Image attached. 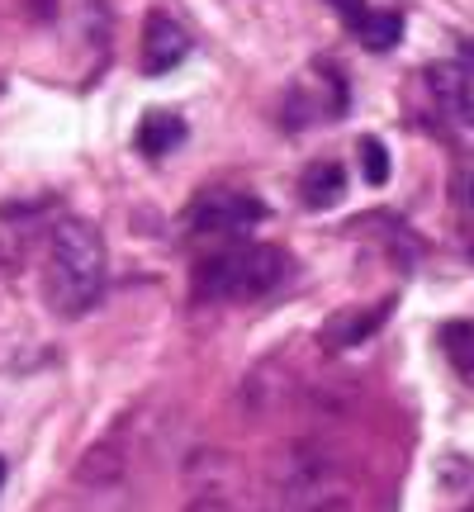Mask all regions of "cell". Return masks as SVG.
I'll use <instances>...</instances> for the list:
<instances>
[{
    "label": "cell",
    "mask_w": 474,
    "mask_h": 512,
    "mask_svg": "<svg viewBox=\"0 0 474 512\" xmlns=\"http://www.w3.org/2000/svg\"><path fill=\"white\" fill-rule=\"evenodd\" d=\"M0 484H5V460H0Z\"/></svg>",
    "instance_id": "ac0fdd59"
},
{
    "label": "cell",
    "mask_w": 474,
    "mask_h": 512,
    "mask_svg": "<svg viewBox=\"0 0 474 512\" xmlns=\"http://www.w3.org/2000/svg\"><path fill=\"white\" fill-rule=\"evenodd\" d=\"M470 209H474V176H470Z\"/></svg>",
    "instance_id": "e0dca14e"
},
{
    "label": "cell",
    "mask_w": 474,
    "mask_h": 512,
    "mask_svg": "<svg viewBox=\"0 0 474 512\" xmlns=\"http://www.w3.org/2000/svg\"><path fill=\"white\" fill-rule=\"evenodd\" d=\"M342 195H347V171L337 162H313L304 171V181H299V200L309 209H332Z\"/></svg>",
    "instance_id": "30bf717a"
},
{
    "label": "cell",
    "mask_w": 474,
    "mask_h": 512,
    "mask_svg": "<svg viewBox=\"0 0 474 512\" xmlns=\"http://www.w3.org/2000/svg\"><path fill=\"white\" fill-rule=\"evenodd\" d=\"M332 5L342 10V19L351 24V34H356V29L365 24V15H370V5H365V0H332Z\"/></svg>",
    "instance_id": "9a60e30c"
},
{
    "label": "cell",
    "mask_w": 474,
    "mask_h": 512,
    "mask_svg": "<svg viewBox=\"0 0 474 512\" xmlns=\"http://www.w3.org/2000/svg\"><path fill=\"white\" fill-rule=\"evenodd\" d=\"M266 219V204L256 195H242V190H204L195 195L190 214H185V228L190 233H247Z\"/></svg>",
    "instance_id": "277c9868"
},
{
    "label": "cell",
    "mask_w": 474,
    "mask_h": 512,
    "mask_svg": "<svg viewBox=\"0 0 474 512\" xmlns=\"http://www.w3.org/2000/svg\"><path fill=\"white\" fill-rule=\"evenodd\" d=\"M124 465H128V427L124 422H114L110 432L81 456V465H76V484H81V489H110V484L124 479Z\"/></svg>",
    "instance_id": "ba28073f"
},
{
    "label": "cell",
    "mask_w": 474,
    "mask_h": 512,
    "mask_svg": "<svg viewBox=\"0 0 474 512\" xmlns=\"http://www.w3.org/2000/svg\"><path fill=\"white\" fill-rule=\"evenodd\" d=\"M185 143V119L171 110H152L143 114V124H138V152L143 157H166V152H176Z\"/></svg>",
    "instance_id": "9c48e42d"
},
{
    "label": "cell",
    "mask_w": 474,
    "mask_h": 512,
    "mask_svg": "<svg viewBox=\"0 0 474 512\" xmlns=\"http://www.w3.org/2000/svg\"><path fill=\"white\" fill-rule=\"evenodd\" d=\"M185 53H190V34L166 10H152L143 19V72L147 76L176 72Z\"/></svg>",
    "instance_id": "52a82bcc"
},
{
    "label": "cell",
    "mask_w": 474,
    "mask_h": 512,
    "mask_svg": "<svg viewBox=\"0 0 474 512\" xmlns=\"http://www.w3.org/2000/svg\"><path fill=\"white\" fill-rule=\"evenodd\" d=\"M356 38H361L370 53H389V48L403 38V15H394V10H370L365 24L356 29Z\"/></svg>",
    "instance_id": "4fadbf2b"
},
{
    "label": "cell",
    "mask_w": 474,
    "mask_h": 512,
    "mask_svg": "<svg viewBox=\"0 0 474 512\" xmlns=\"http://www.w3.org/2000/svg\"><path fill=\"white\" fill-rule=\"evenodd\" d=\"M384 313H389V304H375V309H365V313H337L328 323V332H323V347L347 351V347H356V342H365L370 332L380 328Z\"/></svg>",
    "instance_id": "8fae6325"
},
{
    "label": "cell",
    "mask_w": 474,
    "mask_h": 512,
    "mask_svg": "<svg viewBox=\"0 0 474 512\" xmlns=\"http://www.w3.org/2000/svg\"><path fill=\"white\" fill-rule=\"evenodd\" d=\"M294 261L285 247L271 242H233L209 252L195 266V299L204 304H252L266 299L271 290H280L290 280Z\"/></svg>",
    "instance_id": "7a4b0ae2"
},
{
    "label": "cell",
    "mask_w": 474,
    "mask_h": 512,
    "mask_svg": "<svg viewBox=\"0 0 474 512\" xmlns=\"http://www.w3.org/2000/svg\"><path fill=\"white\" fill-rule=\"evenodd\" d=\"M43 294L62 318L86 313L105 294V238L86 219H57L48 238V275Z\"/></svg>",
    "instance_id": "6da1fadb"
},
{
    "label": "cell",
    "mask_w": 474,
    "mask_h": 512,
    "mask_svg": "<svg viewBox=\"0 0 474 512\" xmlns=\"http://www.w3.org/2000/svg\"><path fill=\"white\" fill-rule=\"evenodd\" d=\"M427 86L441 114L460 128H474V67L470 62H432L427 67Z\"/></svg>",
    "instance_id": "8992f818"
},
{
    "label": "cell",
    "mask_w": 474,
    "mask_h": 512,
    "mask_svg": "<svg viewBox=\"0 0 474 512\" xmlns=\"http://www.w3.org/2000/svg\"><path fill=\"white\" fill-rule=\"evenodd\" d=\"M280 498H285V512H351L356 508V484L332 460L309 456L290 465V475L280 479Z\"/></svg>",
    "instance_id": "3957f363"
},
{
    "label": "cell",
    "mask_w": 474,
    "mask_h": 512,
    "mask_svg": "<svg viewBox=\"0 0 474 512\" xmlns=\"http://www.w3.org/2000/svg\"><path fill=\"white\" fill-rule=\"evenodd\" d=\"M441 351H446L451 370L474 389V323H465V318L446 323V328H441Z\"/></svg>",
    "instance_id": "7c38bea8"
},
{
    "label": "cell",
    "mask_w": 474,
    "mask_h": 512,
    "mask_svg": "<svg viewBox=\"0 0 474 512\" xmlns=\"http://www.w3.org/2000/svg\"><path fill=\"white\" fill-rule=\"evenodd\" d=\"M347 110V86L342 76L332 67H313L299 86H290L285 95V124L290 128H304V124H318V119H337Z\"/></svg>",
    "instance_id": "5b68a950"
},
{
    "label": "cell",
    "mask_w": 474,
    "mask_h": 512,
    "mask_svg": "<svg viewBox=\"0 0 474 512\" xmlns=\"http://www.w3.org/2000/svg\"><path fill=\"white\" fill-rule=\"evenodd\" d=\"M361 171L370 185H384L389 181V152H384L380 138H361Z\"/></svg>",
    "instance_id": "5bb4252c"
},
{
    "label": "cell",
    "mask_w": 474,
    "mask_h": 512,
    "mask_svg": "<svg viewBox=\"0 0 474 512\" xmlns=\"http://www.w3.org/2000/svg\"><path fill=\"white\" fill-rule=\"evenodd\" d=\"M53 10H57V0H34V15L38 19H53Z\"/></svg>",
    "instance_id": "2e32d148"
}]
</instances>
